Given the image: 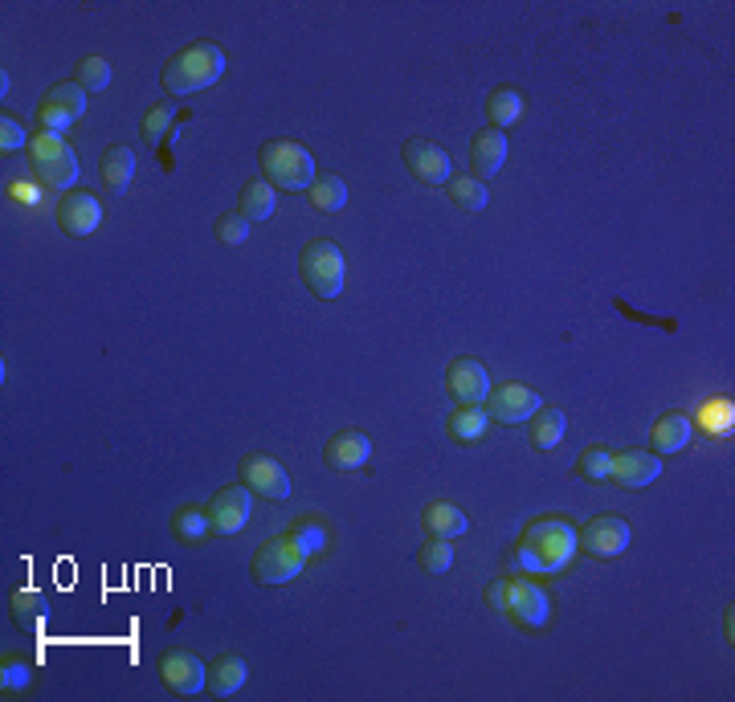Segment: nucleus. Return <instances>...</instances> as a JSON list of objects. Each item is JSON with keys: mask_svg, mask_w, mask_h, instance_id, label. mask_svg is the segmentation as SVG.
<instances>
[{"mask_svg": "<svg viewBox=\"0 0 735 702\" xmlns=\"http://www.w3.org/2000/svg\"><path fill=\"white\" fill-rule=\"evenodd\" d=\"M29 139L33 136H25L21 119H13V115H0V152L9 155V152H17V148H29Z\"/></svg>", "mask_w": 735, "mask_h": 702, "instance_id": "38", "label": "nucleus"}, {"mask_svg": "<svg viewBox=\"0 0 735 702\" xmlns=\"http://www.w3.org/2000/svg\"><path fill=\"white\" fill-rule=\"evenodd\" d=\"M609 462H613L609 445L593 441V445H584L581 457H576V478H584V483H609Z\"/></svg>", "mask_w": 735, "mask_h": 702, "instance_id": "30", "label": "nucleus"}, {"mask_svg": "<svg viewBox=\"0 0 735 702\" xmlns=\"http://www.w3.org/2000/svg\"><path fill=\"white\" fill-rule=\"evenodd\" d=\"M278 188L274 184H270V180H250V184H246V188H241V196H237V213H241V217L250 220H270L278 213Z\"/></svg>", "mask_w": 735, "mask_h": 702, "instance_id": "24", "label": "nucleus"}, {"mask_svg": "<svg viewBox=\"0 0 735 702\" xmlns=\"http://www.w3.org/2000/svg\"><path fill=\"white\" fill-rule=\"evenodd\" d=\"M299 278H303V287L323 299V303H332L344 294V282H347V262H344V249L335 246L332 237H315V241H306L303 253H299Z\"/></svg>", "mask_w": 735, "mask_h": 702, "instance_id": "4", "label": "nucleus"}, {"mask_svg": "<svg viewBox=\"0 0 735 702\" xmlns=\"http://www.w3.org/2000/svg\"><path fill=\"white\" fill-rule=\"evenodd\" d=\"M258 164H262V176L282 188V193H306L315 184V155L306 152L303 143L294 139H270L258 148Z\"/></svg>", "mask_w": 735, "mask_h": 702, "instance_id": "3", "label": "nucleus"}, {"mask_svg": "<svg viewBox=\"0 0 735 702\" xmlns=\"http://www.w3.org/2000/svg\"><path fill=\"white\" fill-rule=\"evenodd\" d=\"M417 564H421V572H430V576H445V572L454 568V543H450V539L425 536V543L417 551Z\"/></svg>", "mask_w": 735, "mask_h": 702, "instance_id": "32", "label": "nucleus"}, {"mask_svg": "<svg viewBox=\"0 0 735 702\" xmlns=\"http://www.w3.org/2000/svg\"><path fill=\"white\" fill-rule=\"evenodd\" d=\"M486 605L495 608V613H502V605H507V576H495L490 584H486Z\"/></svg>", "mask_w": 735, "mask_h": 702, "instance_id": "40", "label": "nucleus"}, {"mask_svg": "<svg viewBox=\"0 0 735 702\" xmlns=\"http://www.w3.org/2000/svg\"><path fill=\"white\" fill-rule=\"evenodd\" d=\"M33 682V666L21 658H4L0 661V690L4 694H21V690Z\"/></svg>", "mask_w": 735, "mask_h": 702, "instance_id": "37", "label": "nucleus"}, {"mask_svg": "<svg viewBox=\"0 0 735 702\" xmlns=\"http://www.w3.org/2000/svg\"><path fill=\"white\" fill-rule=\"evenodd\" d=\"M287 531H291V536L299 539V543H303L311 560H315V555H323V551H327V543H332L327 527H323L320 519H315V515H299V519H294V523L287 527Z\"/></svg>", "mask_w": 735, "mask_h": 702, "instance_id": "33", "label": "nucleus"}, {"mask_svg": "<svg viewBox=\"0 0 735 702\" xmlns=\"http://www.w3.org/2000/svg\"><path fill=\"white\" fill-rule=\"evenodd\" d=\"M306 201L320 213H339L347 205V184L339 176H315V184L306 188Z\"/></svg>", "mask_w": 735, "mask_h": 702, "instance_id": "31", "label": "nucleus"}, {"mask_svg": "<svg viewBox=\"0 0 735 702\" xmlns=\"http://www.w3.org/2000/svg\"><path fill=\"white\" fill-rule=\"evenodd\" d=\"M691 433H694L691 413L670 409V413H662L658 421H653L650 450H658V454H682V450H687V441H691Z\"/></svg>", "mask_w": 735, "mask_h": 702, "instance_id": "20", "label": "nucleus"}, {"mask_svg": "<svg viewBox=\"0 0 735 702\" xmlns=\"http://www.w3.org/2000/svg\"><path fill=\"white\" fill-rule=\"evenodd\" d=\"M250 682V666L237 658V654H221L217 661H208V678H205V690L208 694H217V699H229L237 690Z\"/></svg>", "mask_w": 735, "mask_h": 702, "instance_id": "22", "label": "nucleus"}, {"mask_svg": "<svg viewBox=\"0 0 735 702\" xmlns=\"http://www.w3.org/2000/svg\"><path fill=\"white\" fill-rule=\"evenodd\" d=\"M172 536L181 539L184 548H196V543H205L213 536V523H208V507H181L172 515Z\"/></svg>", "mask_w": 735, "mask_h": 702, "instance_id": "26", "label": "nucleus"}, {"mask_svg": "<svg viewBox=\"0 0 735 702\" xmlns=\"http://www.w3.org/2000/svg\"><path fill=\"white\" fill-rule=\"evenodd\" d=\"M213 234H217L221 246H246L250 241V220L241 217L237 208H229V213H221V217L213 220Z\"/></svg>", "mask_w": 735, "mask_h": 702, "instance_id": "35", "label": "nucleus"}, {"mask_svg": "<svg viewBox=\"0 0 735 702\" xmlns=\"http://www.w3.org/2000/svg\"><path fill=\"white\" fill-rule=\"evenodd\" d=\"M29 168L37 172L42 184L62 188V193H69L78 184V172H83L78 168V152L62 136H50V131H37V136L29 139Z\"/></svg>", "mask_w": 735, "mask_h": 702, "instance_id": "6", "label": "nucleus"}, {"mask_svg": "<svg viewBox=\"0 0 735 702\" xmlns=\"http://www.w3.org/2000/svg\"><path fill=\"white\" fill-rule=\"evenodd\" d=\"M519 115H523V95H519L515 86H495V90L486 95V119H490L495 131L519 123Z\"/></svg>", "mask_w": 735, "mask_h": 702, "instance_id": "25", "label": "nucleus"}, {"mask_svg": "<svg viewBox=\"0 0 735 702\" xmlns=\"http://www.w3.org/2000/svg\"><path fill=\"white\" fill-rule=\"evenodd\" d=\"M445 388H450V397L458 400V404H483L486 392H490V376H486V368L478 359L454 356L450 368H445Z\"/></svg>", "mask_w": 735, "mask_h": 702, "instance_id": "17", "label": "nucleus"}, {"mask_svg": "<svg viewBox=\"0 0 735 702\" xmlns=\"http://www.w3.org/2000/svg\"><path fill=\"white\" fill-rule=\"evenodd\" d=\"M507 136L502 131H495V127H483V131H474L471 139V164L474 172H478V180H490L499 176L502 164H507Z\"/></svg>", "mask_w": 735, "mask_h": 702, "instance_id": "19", "label": "nucleus"}, {"mask_svg": "<svg viewBox=\"0 0 735 702\" xmlns=\"http://www.w3.org/2000/svg\"><path fill=\"white\" fill-rule=\"evenodd\" d=\"M253 515V490L246 483H234L208 498V523L217 536H237Z\"/></svg>", "mask_w": 735, "mask_h": 702, "instance_id": "11", "label": "nucleus"}, {"mask_svg": "<svg viewBox=\"0 0 735 702\" xmlns=\"http://www.w3.org/2000/svg\"><path fill=\"white\" fill-rule=\"evenodd\" d=\"M576 543L581 551L597 555V560H613L629 548V523L621 515H593L584 527H576Z\"/></svg>", "mask_w": 735, "mask_h": 702, "instance_id": "12", "label": "nucleus"}, {"mask_svg": "<svg viewBox=\"0 0 735 702\" xmlns=\"http://www.w3.org/2000/svg\"><path fill=\"white\" fill-rule=\"evenodd\" d=\"M483 409L490 413V421H502V425H528L531 417L543 409V397L536 388L519 385V380H507V385H490Z\"/></svg>", "mask_w": 735, "mask_h": 702, "instance_id": "9", "label": "nucleus"}, {"mask_svg": "<svg viewBox=\"0 0 735 702\" xmlns=\"http://www.w3.org/2000/svg\"><path fill=\"white\" fill-rule=\"evenodd\" d=\"M9 605H13V613L21 620H37L45 613V596L42 593H29V588H21V593H13V601H9Z\"/></svg>", "mask_w": 735, "mask_h": 702, "instance_id": "39", "label": "nucleus"}, {"mask_svg": "<svg viewBox=\"0 0 735 702\" xmlns=\"http://www.w3.org/2000/svg\"><path fill=\"white\" fill-rule=\"evenodd\" d=\"M502 613H507L519 629H543L548 617H552V601H548V593H543L531 576L511 572V576H507V605H502Z\"/></svg>", "mask_w": 735, "mask_h": 702, "instance_id": "7", "label": "nucleus"}, {"mask_svg": "<svg viewBox=\"0 0 735 702\" xmlns=\"http://www.w3.org/2000/svg\"><path fill=\"white\" fill-rule=\"evenodd\" d=\"M172 123H176V107H172V98H164V102H155V107L143 115V139H148V143H160Z\"/></svg>", "mask_w": 735, "mask_h": 702, "instance_id": "36", "label": "nucleus"}, {"mask_svg": "<svg viewBox=\"0 0 735 702\" xmlns=\"http://www.w3.org/2000/svg\"><path fill=\"white\" fill-rule=\"evenodd\" d=\"M662 474V457L650 454V450H617L609 462V483L621 486V490H641V486H650L653 478Z\"/></svg>", "mask_w": 735, "mask_h": 702, "instance_id": "15", "label": "nucleus"}, {"mask_svg": "<svg viewBox=\"0 0 735 702\" xmlns=\"http://www.w3.org/2000/svg\"><path fill=\"white\" fill-rule=\"evenodd\" d=\"M54 217H57V229L66 237H90L98 225H102V205H98L95 193L69 188V193H62V201H57Z\"/></svg>", "mask_w": 735, "mask_h": 702, "instance_id": "13", "label": "nucleus"}, {"mask_svg": "<svg viewBox=\"0 0 735 702\" xmlns=\"http://www.w3.org/2000/svg\"><path fill=\"white\" fill-rule=\"evenodd\" d=\"M576 555H581L576 523H569L564 515H540V519H531L523 527V536L515 539L511 572H523V576H560V572H569Z\"/></svg>", "mask_w": 735, "mask_h": 702, "instance_id": "1", "label": "nucleus"}, {"mask_svg": "<svg viewBox=\"0 0 735 702\" xmlns=\"http://www.w3.org/2000/svg\"><path fill=\"white\" fill-rule=\"evenodd\" d=\"M401 160H404V168L413 172L417 184H425V188H445V184L454 180L450 152L437 148L433 139H409V143L401 148Z\"/></svg>", "mask_w": 735, "mask_h": 702, "instance_id": "10", "label": "nucleus"}, {"mask_svg": "<svg viewBox=\"0 0 735 702\" xmlns=\"http://www.w3.org/2000/svg\"><path fill=\"white\" fill-rule=\"evenodd\" d=\"M490 425V413H486L483 404H458L454 413H450V438L454 441H478Z\"/></svg>", "mask_w": 735, "mask_h": 702, "instance_id": "29", "label": "nucleus"}, {"mask_svg": "<svg viewBox=\"0 0 735 702\" xmlns=\"http://www.w3.org/2000/svg\"><path fill=\"white\" fill-rule=\"evenodd\" d=\"M241 483L250 486L253 495L270 498V503L291 498V474H287L282 462L270 457V454H246L241 457Z\"/></svg>", "mask_w": 735, "mask_h": 702, "instance_id": "14", "label": "nucleus"}, {"mask_svg": "<svg viewBox=\"0 0 735 702\" xmlns=\"http://www.w3.org/2000/svg\"><path fill=\"white\" fill-rule=\"evenodd\" d=\"M421 527H425V536H433V539H458L471 531V519H466V510L462 507L437 498V503H430V507L421 510Z\"/></svg>", "mask_w": 735, "mask_h": 702, "instance_id": "21", "label": "nucleus"}, {"mask_svg": "<svg viewBox=\"0 0 735 702\" xmlns=\"http://www.w3.org/2000/svg\"><path fill=\"white\" fill-rule=\"evenodd\" d=\"M86 115V90L78 83H57L45 90V98L37 102V131L50 136H66L69 127Z\"/></svg>", "mask_w": 735, "mask_h": 702, "instance_id": "8", "label": "nucleus"}, {"mask_svg": "<svg viewBox=\"0 0 735 702\" xmlns=\"http://www.w3.org/2000/svg\"><path fill=\"white\" fill-rule=\"evenodd\" d=\"M528 425H531V445L548 454V450H555V445L564 441V433H569V417L560 413V409H548V404H543V409L531 417Z\"/></svg>", "mask_w": 735, "mask_h": 702, "instance_id": "27", "label": "nucleus"}, {"mask_svg": "<svg viewBox=\"0 0 735 702\" xmlns=\"http://www.w3.org/2000/svg\"><path fill=\"white\" fill-rule=\"evenodd\" d=\"M225 74V50L217 42H188L167 57L160 69V83L167 95H196L208 90Z\"/></svg>", "mask_w": 735, "mask_h": 702, "instance_id": "2", "label": "nucleus"}, {"mask_svg": "<svg viewBox=\"0 0 735 702\" xmlns=\"http://www.w3.org/2000/svg\"><path fill=\"white\" fill-rule=\"evenodd\" d=\"M445 196H450L462 213H483L486 201H490V188H486V180L478 176H454L445 184Z\"/></svg>", "mask_w": 735, "mask_h": 702, "instance_id": "28", "label": "nucleus"}, {"mask_svg": "<svg viewBox=\"0 0 735 702\" xmlns=\"http://www.w3.org/2000/svg\"><path fill=\"white\" fill-rule=\"evenodd\" d=\"M306 564H311L306 548L291 531H282V536H270L266 543H258V551H253V560H250V572L258 584H270V588H274V584H291Z\"/></svg>", "mask_w": 735, "mask_h": 702, "instance_id": "5", "label": "nucleus"}, {"mask_svg": "<svg viewBox=\"0 0 735 702\" xmlns=\"http://www.w3.org/2000/svg\"><path fill=\"white\" fill-rule=\"evenodd\" d=\"M368 457H372V441H368L364 429H339V433L323 445V466L339 469V474H347V469H360Z\"/></svg>", "mask_w": 735, "mask_h": 702, "instance_id": "18", "label": "nucleus"}, {"mask_svg": "<svg viewBox=\"0 0 735 702\" xmlns=\"http://www.w3.org/2000/svg\"><path fill=\"white\" fill-rule=\"evenodd\" d=\"M160 678L172 694H201L208 678V666L196 658L193 649H167L160 658Z\"/></svg>", "mask_w": 735, "mask_h": 702, "instance_id": "16", "label": "nucleus"}, {"mask_svg": "<svg viewBox=\"0 0 735 702\" xmlns=\"http://www.w3.org/2000/svg\"><path fill=\"white\" fill-rule=\"evenodd\" d=\"M136 176V152L127 148V143H111L107 152L98 155V180L115 188V193H123L127 184Z\"/></svg>", "mask_w": 735, "mask_h": 702, "instance_id": "23", "label": "nucleus"}, {"mask_svg": "<svg viewBox=\"0 0 735 702\" xmlns=\"http://www.w3.org/2000/svg\"><path fill=\"white\" fill-rule=\"evenodd\" d=\"M74 83L83 86L86 95H95V90H107L111 86V62L102 54H86L74 69Z\"/></svg>", "mask_w": 735, "mask_h": 702, "instance_id": "34", "label": "nucleus"}]
</instances>
